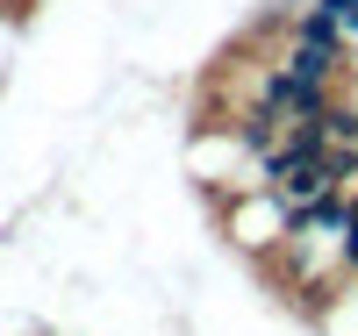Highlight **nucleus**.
<instances>
[{"label": "nucleus", "instance_id": "f03ea898", "mask_svg": "<svg viewBox=\"0 0 358 336\" xmlns=\"http://www.w3.org/2000/svg\"><path fill=\"white\" fill-rule=\"evenodd\" d=\"M337 265L358 272V200H351V215H344V243H337Z\"/></svg>", "mask_w": 358, "mask_h": 336}, {"label": "nucleus", "instance_id": "7ed1b4c3", "mask_svg": "<svg viewBox=\"0 0 358 336\" xmlns=\"http://www.w3.org/2000/svg\"><path fill=\"white\" fill-rule=\"evenodd\" d=\"M330 8H337V22H344V29H358V0H330Z\"/></svg>", "mask_w": 358, "mask_h": 336}, {"label": "nucleus", "instance_id": "f257e3e1", "mask_svg": "<svg viewBox=\"0 0 358 336\" xmlns=\"http://www.w3.org/2000/svg\"><path fill=\"white\" fill-rule=\"evenodd\" d=\"M280 65H287L294 79H308V86H322V94H330V86H337V65H344V50H337L330 36H294Z\"/></svg>", "mask_w": 358, "mask_h": 336}]
</instances>
